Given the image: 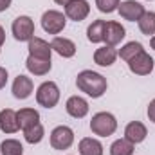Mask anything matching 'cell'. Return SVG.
Here are the masks:
<instances>
[{"mask_svg":"<svg viewBox=\"0 0 155 155\" xmlns=\"http://www.w3.org/2000/svg\"><path fill=\"white\" fill-rule=\"evenodd\" d=\"M143 51H144L143 43H139V41H128V43H124L121 47V51L117 52V56H121V60H124V61H130L134 56H137Z\"/></svg>","mask_w":155,"mask_h":155,"instance_id":"7402d4cb","label":"cell"},{"mask_svg":"<svg viewBox=\"0 0 155 155\" xmlns=\"http://www.w3.org/2000/svg\"><path fill=\"white\" fill-rule=\"evenodd\" d=\"M0 153L2 155H22L24 153V146L16 139H5V141L0 143Z\"/></svg>","mask_w":155,"mask_h":155,"instance_id":"d4e9b609","label":"cell"},{"mask_svg":"<svg viewBox=\"0 0 155 155\" xmlns=\"http://www.w3.org/2000/svg\"><path fill=\"white\" fill-rule=\"evenodd\" d=\"M4 41H5V31H4V27L0 25V47L4 45Z\"/></svg>","mask_w":155,"mask_h":155,"instance_id":"4dcf8cb0","label":"cell"},{"mask_svg":"<svg viewBox=\"0 0 155 155\" xmlns=\"http://www.w3.org/2000/svg\"><path fill=\"white\" fill-rule=\"evenodd\" d=\"M76 87L85 92L88 97L92 99H97L101 97L105 92H107V78L101 76L99 72H94V71H81L76 78Z\"/></svg>","mask_w":155,"mask_h":155,"instance_id":"6da1fadb","label":"cell"},{"mask_svg":"<svg viewBox=\"0 0 155 155\" xmlns=\"http://www.w3.org/2000/svg\"><path fill=\"white\" fill-rule=\"evenodd\" d=\"M54 2H56V4H58V5H63V7H65V4H67V2H69V0H54Z\"/></svg>","mask_w":155,"mask_h":155,"instance_id":"1f68e13d","label":"cell"},{"mask_svg":"<svg viewBox=\"0 0 155 155\" xmlns=\"http://www.w3.org/2000/svg\"><path fill=\"white\" fill-rule=\"evenodd\" d=\"M33 88H35L33 79L27 78V76H24V74H20V76L15 78L13 87H11L13 96H15L16 99H27V97L33 94Z\"/></svg>","mask_w":155,"mask_h":155,"instance_id":"7c38bea8","label":"cell"},{"mask_svg":"<svg viewBox=\"0 0 155 155\" xmlns=\"http://www.w3.org/2000/svg\"><path fill=\"white\" fill-rule=\"evenodd\" d=\"M36 101L43 108H54L60 101V88L54 81H43L36 88Z\"/></svg>","mask_w":155,"mask_h":155,"instance_id":"3957f363","label":"cell"},{"mask_svg":"<svg viewBox=\"0 0 155 155\" xmlns=\"http://www.w3.org/2000/svg\"><path fill=\"white\" fill-rule=\"evenodd\" d=\"M16 117H18V124L22 130H27V128L35 126L36 123H40V114L35 108H22L16 112Z\"/></svg>","mask_w":155,"mask_h":155,"instance_id":"ffe728a7","label":"cell"},{"mask_svg":"<svg viewBox=\"0 0 155 155\" xmlns=\"http://www.w3.org/2000/svg\"><path fill=\"white\" fill-rule=\"evenodd\" d=\"M137 24H139V29H141L143 35H146V36H153L155 35V13L153 11H146Z\"/></svg>","mask_w":155,"mask_h":155,"instance_id":"603a6c76","label":"cell"},{"mask_svg":"<svg viewBox=\"0 0 155 155\" xmlns=\"http://www.w3.org/2000/svg\"><path fill=\"white\" fill-rule=\"evenodd\" d=\"M11 31H13L15 40H18V41H29L35 36V22L27 15L16 16L15 22H13V25H11Z\"/></svg>","mask_w":155,"mask_h":155,"instance_id":"5b68a950","label":"cell"},{"mask_svg":"<svg viewBox=\"0 0 155 155\" xmlns=\"http://www.w3.org/2000/svg\"><path fill=\"white\" fill-rule=\"evenodd\" d=\"M67 25V16L61 11L49 9L41 15V27L49 35H60Z\"/></svg>","mask_w":155,"mask_h":155,"instance_id":"277c9868","label":"cell"},{"mask_svg":"<svg viewBox=\"0 0 155 155\" xmlns=\"http://www.w3.org/2000/svg\"><path fill=\"white\" fill-rule=\"evenodd\" d=\"M146 114H148V119L155 123V97L150 101V105H148V110H146Z\"/></svg>","mask_w":155,"mask_h":155,"instance_id":"83f0119b","label":"cell"},{"mask_svg":"<svg viewBox=\"0 0 155 155\" xmlns=\"http://www.w3.org/2000/svg\"><path fill=\"white\" fill-rule=\"evenodd\" d=\"M116 60H117V51L114 47L105 45V47L96 49V52H94V61L99 67H110V65L116 63Z\"/></svg>","mask_w":155,"mask_h":155,"instance_id":"ac0fdd59","label":"cell"},{"mask_svg":"<svg viewBox=\"0 0 155 155\" xmlns=\"http://www.w3.org/2000/svg\"><path fill=\"white\" fill-rule=\"evenodd\" d=\"M117 11H119L121 18H124L128 22H139L141 16L146 13L144 5L139 4V2H135V0H124V2H121L119 7H117Z\"/></svg>","mask_w":155,"mask_h":155,"instance_id":"ba28073f","label":"cell"},{"mask_svg":"<svg viewBox=\"0 0 155 155\" xmlns=\"http://www.w3.org/2000/svg\"><path fill=\"white\" fill-rule=\"evenodd\" d=\"M43 135H45V130H43V126L40 123H36L35 126H31L27 130H24V137H25V141L29 144H38V143H41Z\"/></svg>","mask_w":155,"mask_h":155,"instance_id":"484cf974","label":"cell"},{"mask_svg":"<svg viewBox=\"0 0 155 155\" xmlns=\"http://www.w3.org/2000/svg\"><path fill=\"white\" fill-rule=\"evenodd\" d=\"M119 4H121V0H96V5H97V9L101 11V13H114L117 11V7H119Z\"/></svg>","mask_w":155,"mask_h":155,"instance_id":"4316f807","label":"cell"},{"mask_svg":"<svg viewBox=\"0 0 155 155\" xmlns=\"http://www.w3.org/2000/svg\"><path fill=\"white\" fill-rule=\"evenodd\" d=\"M88 13H90V4L87 0H69L65 4V16L69 20L81 22L88 16Z\"/></svg>","mask_w":155,"mask_h":155,"instance_id":"9c48e42d","label":"cell"},{"mask_svg":"<svg viewBox=\"0 0 155 155\" xmlns=\"http://www.w3.org/2000/svg\"><path fill=\"white\" fill-rule=\"evenodd\" d=\"M90 130L92 134L99 137H108L117 130V119L110 112H97L90 119Z\"/></svg>","mask_w":155,"mask_h":155,"instance_id":"7a4b0ae2","label":"cell"},{"mask_svg":"<svg viewBox=\"0 0 155 155\" xmlns=\"http://www.w3.org/2000/svg\"><path fill=\"white\" fill-rule=\"evenodd\" d=\"M29 56H35V58H41V60H51V54H52V47L51 43H47L45 40L38 38V36H33L29 40Z\"/></svg>","mask_w":155,"mask_h":155,"instance_id":"4fadbf2b","label":"cell"},{"mask_svg":"<svg viewBox=\"0 0 155 155\" xmlns=\"http://www.w3.org/2000/svg\"><path fill=\"white\" fill-rule=\"evenodd\" d=\"M65 110L74 119H83L88 114V101L81 96H71L65 103Z\"/></svg>","mask_w":155,"mask_h":155,"instance_id":"30bf717a","label":"cell"},{"mask_svg":"<svg viewBox=\"0 0 155 155\" xmlns=\"http://www.w3.org/2000/svg\"><path fill=\"white\" fill-rule=\"evenodd\" d=\"M146 135H148V130H146V126H144L141 121H132V123H128L126 128H124V139H128V141L134 143V144L143 143V141L146 139Z\"/></svg>","mask_w":155,"mask_h":155,"instance_id":"5bb4252c","label":"cell"},{"mask_svg":"<svg viewBox=\"0 0 155 155\" xmlns=\"http://www.w3.org/2000/svg\"><path fill=\"white\" fill-rule=\"evenodd\" d=\"M128 69L137 76H148L153 71V58L146 51H143L128 61Z\"/></svg>","mask_w":155,"mask_h":155,"instance_id":"52a82bcc","label":"cell"},{"mask_svg":"<svg viewBox=\"0 0 155 155\" xmlns=\"http://www.w3.org/2000/svg\"><path fill=\"white\" fill-rule=\"evenodd\" d=\"M11 2H13V0H0V13H2V11H7L9 5H11Z\"/></svg>","mask_w":155,"mask_h":155,"instance_id":"f546056e","label":"cell"},{"mask_svg":"<svg viewBox=\"0 0 155 155\" xmlns=\"http://www.w3.org/2000/svg\"><path fill=\"white\" fill-rule=\"evenodd\" d=\"M126 36V31L124 27L119 24V22H107L105 25V38L103 41L108 45V47H116L117 43H121Z\"/></svg>","mask_w":155,"mask_h":155,"instance_id":"8fae6325","label":"cell"},{"mask_svg":"<svg viewBox=\"0 0 155 155\" xmlns=\"http://www.w3.org/2000/svg\"><path fill=\"white\" fill-rule=\"evenodd\" d=\"M0 130L4 134H15L20 130V124H18V117L16 112L13 108H4L0 110Z\"/></svg>","mask_w":155,"mask_h":155,"instance_id":"2e32d148","label":"cell"},{"mask_svg":"<svg viewBox=\"0 0 155 155\" xmlns=\"http://www.w3.org/2000/svg\"><path fill=\"white\" fill-rule=\"evenodd\" d=\"M25 67L31 74L35 76H45L49 74L51 67H52V61L51 60H41V58H35V56H27L25 60Z\"/></svg>","mask_w":155,"mask_h":155,"instance_id":"e0dca14e","label":"cell"},{"mask_svg":"<svg viewBox=\"0 0 155 155\" xmlns=\"http://www.w3.org/2000/svg\"><path fill=\"white\" fill-rule=\"evenodd\" d=\"M74 143V130L71 126L60 124L51 132V146L54 150H69Z\"/></svg>","mask_w":155,"mask_h":155,"instance_id":"8992f818","label":"cell"},{"mask_svg":"<svg viewBox=\"0 0 155 155\" xmlns=\"http://www.w3.org/2000/svg\"><path fill=\"white\" fill-rule=\"evenodd\" d=\"M51 47L61 58H72L76 54V43L69 38H63V36H54L51 41Z\"/></svg>","mask_w":155,"mask_h":155,"instance_id":"9a60e30c","label":"cell"},{"mask_svg":"<svg viewBox=\"0 0 155 155\" xmlns=\"http://www.w3.org/2000/svg\"><path fill=\"white\" fill-rule=\"evenodd\" d=\"M150 47H152V49L155 51V35L152 36V40H150Z\"/></svg>","mask_w":155,"mask_h":155,"instance_id":"d6a6232c","label":"cell"},{"mask_svg":"<svg viewBox=\"0 0 155 155\" xmlns=\"http://www.w3.org/2000/svg\"><path fill=\"white\" fill-rule=\"evenodd\" d=\"M134 143H130L128 139H117L110 146V155H134Z\"/></svg>","mask_w":155,"mask_h":155,"instance_id":"cb8c5ba5","label":"cell"},{"mask_svg":"<svg viewBox=\"0 0 155 155\" xmlns=\"http://www.w3.org/2000/svg\"><path fill=\"white\" fill-rule=\"evenodd\" d=\"M5 83H7V71L4 67H0V90L5 87Z\"/></svg>","mask_w":155,"mask_h":155,"instance_id":"f1b7e54d","label":"cell"},{"mask_svg":"<svg viewBox=\"0 0 155 155\" xmlns=\"http://www.w3.org/2000/svg\"><path fill=\"white\" fill-rule=\"evenodd\" d=\"M79 155H103V144L94 137H83L78 144Z\"/></svg>","mask_w":155,"mask_h":155,"instance_id":"d6986e66","label":"cell"},{"mask_svg":"<svg viewBox=\"0 0 155 155\" xmlns=\"http://www.w3.org/2000/svg\"><path fill=\"white\" fill-rule=\"evenodd\" d=\"M105 25H107V20H94L88 29H87V38L90 43H101L105 38Z\"/></svg>","mask_w":155,"mask_h":155,"instance_id":"44dd1931","label":"cell"}]
</instances>
